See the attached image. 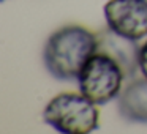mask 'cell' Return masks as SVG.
Segmentation results:
<instances>
[{"mask_svg":"<svg viewBox=\"0 0 147 134\" xmlns=\"http://www.w3.org/2000/svg\"><path fill=\"white\" fill-rule=\"evenodd\" d=\"M96 52V33L82 25H65L48 38L43 49V63L59 80H74L84 65Z\"/></svg>","mask_w":147,"mask_h":134,"instance_id":"1","label":"cell"},{"mask_svg":"<svg viewBox=\"0 0 147 134\" xmlns=\"http://www.w3.org/2000/svg\"><path fill=\"white\" fill-rule=\"evenodd\" d=\"M96 106L81 92L60 93L46 104L43 120L62 134H89L98 129Z\"/></svg>","mask_w":147,"mask_h":134,"instance_id":"2","label":"cell"},{"mask_svg":"<svg viewBox=\"0 0 147 134\" xmlns=\"http://www.w3.org/2000/svg\"><path fill=\"white\" fill-rule=\"evenodd\" d=\"M78 87L84 96L103 106L119 98L127 80L123 70L109 55L95 52L78 76Z\"/></svg>","mask_w":147,"mask_h":134,"instance_id":"3","label":"cell"},{"mask_svg":"<svg viewBox=\"0 0 147 134\" xmlns=\"http://www.w3.org/2000/svg\"><path fill=\"white\" fill-rule=\"evenodd\" d=\"M103 13L108 27L119 35L136 41L147 36L146 0H109Z\"/></svg>","mask_w":147,"mask_h":134,"instance_id":"4","label":"cell"},{"mask_svg":"<svg viewBox=\"0 0 147 134\" xmlns=\"http://www.w3.org/2000/svg\"><path fill=\"white\" fill-rule=\"evenodd\" d=\"M96 52L106 54L119 63L127 80H131L139 73L141 46L136 40L122 36L109 27L96 32Z\"/></svg>","mask_w":147,"mask_h":134,"instance_id":"5","label":"cell"},{"mask_svg":"<svg viewBox=\"0 0 147 134\" xmlns=\"http://www.w3.org/2000/svg\"><path fill=\"white\" fill-rule=\"evenodd\" d=\"M117 109L127 121L147 125V77H134L123 87L117 98Z\"/></svg>","mask_w":147,"mask_h":134,"instance_id":"6","label":"cell"},{"mask_svg":"<svg viewBox=\"0 0 147 134\" xmlns=\"http://www.w3.org/2000/svg\"><path fill=\"white\" fill-rule=\"evenodd\" d=\"M139 73L144 77H147V40L141 46V54H139Z\"/></svg>","mask_w":147,"mask_h":134,"instance_id":"7","label":"cell"},{"mask_svg":"<svg viewBox=\"0 0 147 134\" xmlns=\"http://www.w3.org/2000/svg\"><path fill=\"white\" fill-rule=\"evenodd\" d=\"M2 2H5V0H2Z\"/></svg>","mask_w":147,"mask_h":134,"instance_id":"8","label":"cell"},{"mask_svg":"<svg viewBox=\"0 0 147 134\" xmlns=\"http://www.w3.org/2000/svg\"><path fill=\"white\" fill-rule=\"evenodd\" d=\"M146 2H147V0H146Z\"/></svg>","mask_w":147,"mask_h":134,"instance_id":"9","label":"cell"}]
</instances>
